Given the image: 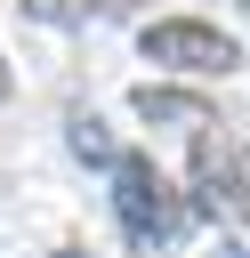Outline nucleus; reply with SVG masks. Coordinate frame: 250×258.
I'll use <instances>...</instances> for the list:
<instances>
[{
	"instance_id": "f257e3e1",
	"label": "nucleus",
	"mask_w": 250,
	"mask_h": 258,
	"mask_svg": "<svg viewBox=\"0 0 250 258\" xmlns=\"http://www.w3.org/2000/svg\"><path fill=\"white\" fill-rule=\"evenodd\" d=\"M105 185H113V218H121V234H129L137 250H169V242H177L185 202H177V185H169L145 153H113V161H105Z\"/></svg>"
},
{
	"instance_id": "f03ea898",
	"label": "nucleus",
	"mask_w": 250,
	"mask_h": 258,
	"mask_svg": "<svg viewBox=\"0 0 250 258\" xmlns=\"http://www.w3.org/2000/svg\"><path fill=\"white\" fill-rule=\"evenodd\" d=\"M137 48H145V64L185 73V81H226V73L242 64V40L218 32V24H202V16H153V24L137 32Z\"/></svg>"
},
{
	"instance_id": "7ed1b4c3",
	"label": "nucleus",
	"mask_w": 250,
	"mask_h": 258,
	"mask_svg": "<svg viewBox=\"0 0 250 258\" xmlns=\"http://www.w3.org/2000/svg\"><path fill=\"white\" fill-rule=\"evenodd\" d=\"M194 194L210 218H250V145H234L226 129L194 137Z\"/></svg>"
},
{
	"instance_id": "20e7f679",
	"label": "nucleus",
	"mask_w": 250,
	"mask_h": 258,
	"mask_svg": "<svg viewBox=\"0 0 250 258\" xmlns=\"http://www.w3.org/2000/svg\"><path fill=\"white\" fill-rule=\"evenodd\" d=\"M137 113H145V121H177V129H194V137L218 129L210 105H202V97H177V89H137Z\"/></svg>"
},
{
	"instance_id": "39448f33",
	"label": "nucleus",
	"mask_w": 250,
	"mask_h": 258,
	"mask_svg": "<svg viewBox=\"0 0 250 258\" xmlns=\"http://www.w3.org/2000/svg\"><path fill=\"white\" fill-rule=\"evenodd\" d=\"M73 153H81V161H97V169H105V161H113V153H121V145H113V137H105V121H97V113H81V121H73Z\"/></svg>"
},
{
	"instance_id": "423d86ee",
	"label": "nucleus",
	"mask_w": 250,
	"mask_h": 258,
	"mask_svg": "<svg viewBox=\"0 0 250 258\" xmlns=\"http://www.w3.org/2000/svg\"><path fill=\"white\" fill-rule=\"evenodd\" d=\"M24 8H32L40 24H73V8H65V0H24Z\"/></svg>"
},
{
	"instance_id": "0eeeda50",
	"label": "nucleus",
	"mask_w": 250,
	"mask_h": 258,
	"mask_svg": "<svg viewBox=\"0 0 250 258\" xmlns=\"http://www.w3.org/2000/svg\"><path fill=\"white\" fill-rule=\"evenodd\" d=\"M0 105H8V64H0Z\"/></svg>"
},
{
	"instance_id": "6e6552de",
	"label": "nucleus",
	"mask_w": 250,
	"mask_h": 258,
	"mask_svg": "<svg viewBox=\"0 0 250 258\" xmlns=\"http://www.w3.org/2000/svg\"><path fill=\"white\" fill-rule=\"evenodd\" d=\"M56 258H89V250H56Z\"/></svg>"
}]
</instances>
